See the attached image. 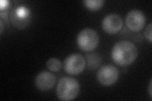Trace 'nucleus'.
I'll return each instance as SVG.
<instances>
[{"mask_svg":"<svg viewBox=\"0 0 152 101\" xmlns=\"http://www.w3.org/2000/svg\"><path fill=\"white\" fill-rule=\"evenodd\" d=\"M138 55L136 46L131 42L122 41L113 46L111 56L117 65L125 66L132 64Z\"/></svg>","mask_w":152,"mask_h":101,"instance_id":"f257e3e1","label":"nucleus"},{"mask_svg":"<svg viewBox=\"0 0 152 101\" xmlns=\"http://www.w3.org/2000/svg\"><path fill=\"white\" fill-rule=\"evenodd\" d=\"M79 84L77 80L70 76H65L60 79L56 86V95L58 98L64 101L74 99L79 94Z\"/></svg>","mask_w":152,"mask_h":101,"instance_id":"f03ea898","label":"nucleus"},{"mask_svg":"<svg viewBox=\"0 0 152 101\" xmlns=\"http://www.w3.org/2000/svg\"><path fill=\"white\" fill-rule=\"evenodd\" d=\"M77 43L79 49L82 51H92L96 49L99 44L98 33L91 28H84L78 33Z\"/></svg>","mask_w":152,"mask_h":101,"instance_id":"7ed1b4c3","label":"nucleus"},{"mask_svg":"<svg viewBox=\"0 0 152 101\" xmlns=\"http://www.w3.org/2000/svg\"><path fill=\"white\" fill-rule=\"evenodd\" d=\"M10 19L13 25L19 29H23L29 25L32 20V13L25 7L13 8L10 13Z\"/></svg>","mask_w":152,"mask_h":101,"instance_id":"20e7f679","label":"nucleus"},{"mask_svg":"<svg viewBox=\"0 0 152 101\" xmlns=\"http://www.w3.org/2000/svg\"><path fill=\"white\" fill-rule=\"evenodd\" d=\"M64 70L69 75H76L81 73L86 66L84 57L80 54H72L66 57L64 62Z\"/></svg>","mask_w":152,"mask_h":101,"instance_id":"39448f33","label":"nucleus"},{"mask_svg":"<svg viewBox=\"0 0 152 101\" xmlns=\"http://www.w3.org/2000/svg\"><path fill=\"white\" fill-rule=\"evenodd\" d=\"M119 76V71L112 65H104L99 69L96 75L99 83L103 86H110L115 84Z\"/></svg>","mask_w":152,"mask_h":101,"instance_id":"423d86ee","label":"nucleus"},{"mask_svg":"<svg viewBox=\"0 0 152 101\" xmlns=\"http://www.w3.org/2000/svg\"><path fill=\"white\" fill-rule=\"evenodd\" d=\"M127 27L133 32H139L143 28L146 19L144 13L139 9H132L126 17Z\"/></svg>","mask_w":152,"mask_h":101,"instance_id":"0eeeda50","label":"nucleus"},{"mask_svg":"<svg viewBox=\"0 0 152 101\" xmlns=\"http://www.w3.org/2000/svg\"><path fill=\"white\" fill-rule=\"evenodd\" d=\"M123 25V20L120 15L116 13L108 14L103 18L102 26L104 32L114 34L119 32Z\"/></svg>","mask_w":152,"mask_h":101,"instance_id":"6e6552de","label":"nucleus"},{"mask_svg":"<svg viewBox=\"0 0 152 101\" xmlns=\"http://www.w3.org/2000/svg\"><path fill=\"white\" fill-rule=\"evenodd\" d=\"M56 82L55 76L51 72L43 71L38 74L35 79L36 87L41 91H47L54 86Z\"/></svg>","mask_w":152,"mask_h":101,"instance_id":"1a4fd4ad","label":"nucleus"},{"mask_svg":"<svg viewBox=\"0 0 152 101\" xmlns=\"http://www.w3.org/2000/svg\"><path fill=\"white\" fill-rule=\"evenodd\" d=\"M87 66L89 70L96 69L101 63V57L97 53H91L86 55Z\"/></svg>","mask_w":152,"mask_h":101,"instance_id":"9d476101","label":"nucleus"},{"mask_svg":"<svg viewBox=\"0 0 152 101\" xmlns=\"http://www.w3.org/2000/svg\"><path fill=\"white\" fill-rule=\"evenodd\" d=\"M83 3L85 7L91 11H97L104 4L103 0H84Z\"/></svg>","mask_w":152,"mask_h":101,"instance_id":"9b49d317","label":"nucleus"},{"mask_svg":"<svg viewBox=\"0 0 152 101\" xmlns=\"http://www.w3.org/2000/svg\"><path fill=\"white\" fill-rule=\"evenodd\" d=\"M46 65L47 68L51 71L57 72L60 71L61 68V62L58 58L53 57V58H50L46 61Z\"/></svg>","mask_w":152,"mask_h":101,"instance_id":"f8f14e48","label":"nucleus"},{"mask_svg":"<svg viewBox=\"0 0 152 101\" xmlns=\"http://www.w3.org/2000/svg\"><path fill=\"white\" fill-rule=\"evenodd\" d=\"M145 36L146 38V39L148 40L150 42H152L151 39V23H150L147 26L145 32Z\"/></svg>","mask_w":152,"mask_h":101,"instance_id":"ddd939ff","label":"nucleus"},{"mask_svg":"<svg viewBox=\"0 0 152 101\" xmlns=\"http://www.w3.org/2000/svg\"><path fill=\"white\" fill-rule=\"evenodd\" d=\"M9 2L8 1H0V9L3 11V9H6L8 6Z\"/></svg>","mask_w":152,"mask_h":101,"instance_id":"4468645a","label":"nucleus"},{"mask_svg":"<svg viewBox=\"0 0 152 101\" xmlns=\"http://www.w3.org/2000/svg\"><path fill=\"white\" fill-rule=\"evenodd\" d=\"M0 27H1V29H0V33H1V35H2V33H3V27H4V25H3V23L2 20H0Z\"/></svg>","mask_w":152,"mask_h":101,"instance_id":"2eb2a0df","label":"nucleus"},{"mask_svg":"<svg viewBox=\"0 0 152 101\" xmlns=\"http://www.w3.org/2000/svg\"><path fill=\"white\" fill-rule=\"evenodd\" d=\"M149 93H150V96L151 98V80L150 82V85H149Z\"/></svg>","mask_w":152,"mask_h":101,"instance_id":"dca6fc26","label":"nucleus"}]
</instances>
